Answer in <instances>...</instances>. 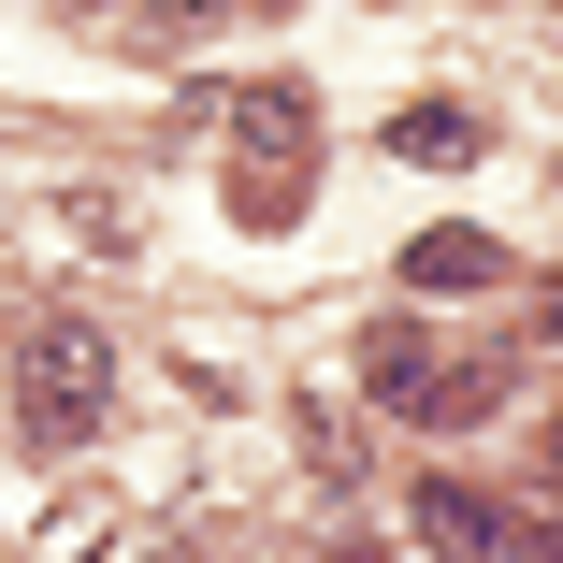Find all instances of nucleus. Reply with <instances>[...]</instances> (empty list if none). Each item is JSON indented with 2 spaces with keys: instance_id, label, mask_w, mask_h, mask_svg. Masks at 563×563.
Here are the masks:
<instances>
[{
  "instance_id": "obj_1",
  "label": "nucleus",
  "mask_w": 563,
  "mask_h": 563,
  "mask_svg": "<svg viewBox=\"0 0 563 563\" xmlns=\"http://www.w3.org/2000/svg\"><path fill=\"white\" fill-rule=\"evenodd\" d=\"M101 419H117V332L30 318V347H15V433L30 448H87Z\"/></svg>"
},
{
  "instance_id": "obj_2",
  "label": "nucleus",
  "mask_w": 563,
  "mask_h": 563,
  "mask_svg": "<svg viewBox=\"0 0 563 563\" xmlns=\"http://www.w3.org/2000/svg\"><path fill=\"white\" fill-rule=\"evenodd\" d=\"M419 549L433 563H520V520L492 492H463V477H419Z\"/></svg>"
},
{
  "instance_id": "obj_3",
  "label": "nucleus",
  "mask_w": 563,
  "mask_h": 563,
  "mask_svg": "<svg viewBox=\"0 0 563 563\" xmlns=\"http://www.w3.org/2000/svg\"><path fill=\"white\" fill-rule=\"evenodd\" d=\"M390 145H405V159H419V174H463V159H477V145H492V131H477V117H463V101H419V117H390Z\"/></svg>"
},
{
  "instance_id": "obj_4",
  "label": "nucleus",
  "mask_w": 563,
  "mask_h": 563,
  "mask_svg": "<svg viewBox=\"0 0 563 563\" xmlns=\"http://www.w3.org/2000/svg\"><path fill=\"white\" fill-rule=\"evenodd\" d=\"M405 275H419V289H492V232H419Z\"/></svg>"
},
{
  "instance_id": "obj_5",
  "label": "nucleus",
  "mask_w": 563,
  "mask_h": 563,
  "mask_svg": "<svg viewBox=\"0 0 563 563\" xmlns=\"http://www.w3.org/2000/svg\"><path fill=\"white\" fill-rule=\"evenodd\" d=\"M347 563H405V549H347Z\"/></svg>"
}]
</instances>
